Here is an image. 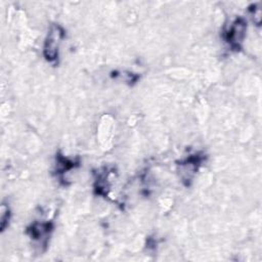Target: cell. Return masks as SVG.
<instances>
[{"instance_id": "obj_1", "label": "cell", "mask_w": 262, "mask_h": 262, "mask_svg": "<svg viewBox=\"0 0 262 262\" xmlns=\"http://www.w3.org/2000/svg\"><path fill=\"white\" fill-rule=\"evenodd\" d=\"M62 38H63V30L57 25H52L48 31V34L44 43V49H43L44 56L47 60L53 61L57 58L58 50Z\"/></svg>"}, {"instance_id": "obj_2", "label": "cell", "mask_w": 262, "mask_h": 262, "mask_svg": "<svg viewBox=\"0 0 262 262\" xmlns=\"http://www.w3.org/2000/svg\"><path fill=\"white\" fill-rule=\"evenodd\" d=\"M247 30V23L243 18H238L229 26L225 33L226 41L234 48H239L243 42Z\"/></svg>"}, {"instance_id": "obj_3", "label": "cell", "mask_w": 262, "mask_h": 262, "mask_svg": "<svg viewBox=\"0 0 262 262\" xmlns=\"http://www.w3.org/2000/svg\"><path fill=\"white\" fill-rule=\"evenodd\" d=\"M50 231H51V223L41 222V223L33 224L29 229V233L32 239L39 240L42 242L47 239Z\"/></svg>"}, {"instance_id": "obj_4", "label": "cell", "mask_w": 262, "mask_h": 262, "mask_svg": "<svg viewBox=\"0 0 262 262\" xmlns=\"http://www.w3.org/2000/svg\"><path fill=\"white\" fill-rule=\"evenodd\" d=\"M199 157H189L186 161L180 164V173L181 177L185 180H188L191 178L193 173L196 170V166L200 163Z\"/></svg>"}, {"instance_id": "obj_5", "label": "cell", "mask_w": 262, "mask_h": 262, "mask_svg": "<svg viewBox=\"0 0 262 262\" xmlns=\"http://www.w3.org/2000/svg\"><path fill=\"white\" fill-rule=\"evenodd\" d=\"M10 219V210L5 205L2 207V214H0V221H2V231H5L7 222Z\"/></svg>"}, {"instance_id": "obj_6", "label": "cell", "mask_w": 262, "mask_h": 262, "mask_svg": "<svg viewBox=\"0 0 262 262\" xmlns=\"http://www.w3.org/2000/svg\"><path fill=\"white\" fill-rule=\"evenodd\" d=\"M261 9L260 8H256V6H254V9L252 10V16L254 19V22L257 25H260L261 23Z\"/></svg>"}]
</instances>
